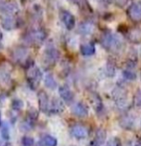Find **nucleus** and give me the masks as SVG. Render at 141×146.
Masks as SVG:
<instances>
[{
  "label": "nucleus",
  "instance_id": "1",
  "mask_svg": "<svg viewBox=\"0 0 141 146\" xmlns=\"http://www.w3.org/2000/svg\"><path fill=\"white\" fill-rule=\"evenodd\" d=\"M101 43L107 50H116L121 45L120 41L115 36H113L110 32H105L101 35Z\"/></svg>",
  "mask_w": 141,
  "mask_h": 146
},
{
  "label": "nucleus",
  "instance_id": "2",
  "mask_svg": "<svg viewBox=\"0 0 141 146\" xmlns=\"http://www.w3.org/2000/svg\"><path fill=\"white\" fill-rule=\"evenodd\" d=\"M46 36V32L43 29H33L26 33V35L24 36V40L29 44H37L45 41Z\"/></svg>",
  "mask_w": 141,
  "mask_h": 146
},
{
  "label": "nucleus",
  "instance_id": "3",
  "mask_svg": "<svg viewBox=\"0 0 141 146\" xmlns=\"http://www.w3.org/2000/svg\"><path fill=\"white\" fill-rule=\"evenodd\" d=\"M42 77H43L42 72H41V70L38 67H33L32 66V67L29 68L27 73V80L29 85L33 88H36L39 85L40 81L42 80Z\"/></svg>",
  "mask_w": 141,
  "mask_h": 146
},
{
  "label": "nucleus",
  "instance_id": "4",
  "mask_svg": "<svg viewBox=\"0 0 141 146\" xmlns=\"http://www.w3.org/2000/svg\"><path fill=\"white\" fill-rule=\"evenodd\" d=\"M127 14L133 22H135V23L141 22V1L132 3L128 8Z\"/></svg>",
  "mask_w": 141,
  "mask_h": 146
},
{
  "label": "nucleus",
  "instance_id": "5",
  "mask_svg": "<svg viewBox=\"0 0 141 146\" xmlns=\"http://www.w3.org/2000/svg\"><path fill=\"white\" fill-rule=\"evenodd\" d=\"M0 11L3 15H12L14 16L19 11L17 3L13 1H6L0 3Z\"/></svg>",
  "mask_w": 141,
  "mask_h": 146
},
{
  "label": "nucleus",
  "instance_id": "6",
  "mask_svg": "<svg viewBox=\"0 0 141 146\" xmlns=\"http://www.w3.org/2000/svg\"><path fill=\"white\" fill-rule=\"evenodd\" d=\"M60 19L62 20V22L65 24L67 29L71 30L73 28H75V19L71 12L67 11V10H65V9H62L60 11Z\"/></svg>",
  "mask_w": 141,
  "mask_h": 146
},
{
  "label": "nucleus",
  "instance_id": "7",
  "mask_svg": "<svg viewBox=\"0 0 141 146\" xmlns=\"http://www.w3.org/2000/svg\"><path fill=\"white\" fill-rule=\"evenodd\" d=\"M70 132H71V136H73L77 139H85V138H87V134H89L87 129L81 124L73 125L70 129Z\"/></svg>",
  "mask_w": 141,
  "mask_h": 146
},
{
  "label": "nucleus",
  "instance_id": "8",
  "mask_svg": "<svg viewBox=\"0 0 141 146\" xmlns=\"http://www.w3.org/2000/svg\"><path fill=\"white\" fill-rule=\"evenodd\" d=\"M38 100H39V108L43 112H49L50 111V104L51 102L49 100L48 94L45 92L41 90L38 94Z\"/></svg>",
  "mask_w": 141,
  "mask_h": 146
},
{
  "label": "nucleus",
  "instance_id": "9",
  "mask_svg": "<svg viewBox=\"0 0 141 146\" xmlns=\"http://www.w3.org/2000/svg\"><path fill=\"white\" fill-rule=\"evenodd\" d=\"M59 94H60L61 98H62L66 104H71L73 102V100H75L73 94L67 86H62V87L59 88Z\"/></svg>",
  "mask_w": 141,
  "mask_h": 146
},
{
  "label": "nucleus",
  "instance_id": "10",
  "mask_svg": "<svg viewBox=\"0 0 141 146\" xmlns=\"http://www.w3.org/2000/svg\"><path fill=\"white\" fill-rule=\"evenodd\" d=\"M0 22L5 30H12L17 27V21L12 15H3L0 19Z\"/></svg>",
  "mask_w": 141,
  "mask_h": 146
},
{
  "label": "nucleus",
  "instance_id": "11",
  "mask_svg": "<svg viewBox=\"0 0 141 146\" xmlns=\"http://www.w3.org/2000/svg\"><path fill=\"white\" fill-rule=\"evenodd\" d=\"M71 112L73 115L77 117H85L89 114V110L81 102H77L71 106Z\"/></svg>",
  "mask_w": 141,
  "mask_h": 146
},
{
  "label": "nucleus",
  "instance_id": "12",
  "mask_svg": "<svg viewBox=\"0 0 141 146\" xmlns=\"http://www.w3.org/2000/svg\"><path fill=\"white\" fill-rule=\"evenodd\" d=\"M44 58L46 60L47 63L49 64H54L56 63V61L59 58V53L54 47H48L47 50L44 53Z\"/></svg>",
  "mask_w": 141,
  "mask_h": 146
},
{
  "label": "nucleus",
  "instance_id": "13",
  "mask_svg": "<svg viewBox=\"0 0 141 146\" xmlns=\"http://www.w3.org/2000/svg\"><path fill=\"white\" fill-rule=\"evenodd\" d=\"M127 38L133 43H140L141 42V28L133 27L131 30H129L127 32Z\"/></svg>",
  "mask_w": 141,
  "mask_h": 146
},
{
  "label": "nucleus",
  "instance_id": "14",
  "mask_svg": "<svg viewBox=\"0 0 141 146\" xmlns=\"http://www.w3.org/2000/svg\"><path fill=\"white\" fill-rule=\"evenodd\" d=\"M28 57V51L25 48H16L12 53V58L16 62H22Z\"/></svg>",
  "mask_w": 141,
  "mask_h": 146
},
{
  "label": "nucleus",
  "instance_id": "15",
  "mask_svg": "<svg viewBox=\"0 0 141 146\" xmlns=\"http://www.w3.org/2000/svg\"><path fill=\"white\" fill-rule=\"evenodd\" d=\"M64 110V104L61 100H57V98H54V100L51 102L50 104V111L51 113H58V112H61Z\"/></svg>",
  "mask_w": 141,
  "mask_h": 146
},
{
  "label": "nucleus",
  "instance_id": "16",
  "mask_svg": "<svg viewBox=\"0 0 141 146\" xmlns=\"http://www.w3.org/2000/svg\"><path fill=\"white\" fill-rule=\"evenodd\" d=\"M95 52V47L93 44H91V43H87V44H85V45H81V55H83V56H91V55H93Z\"/></svg>",
  "mask_w": 141,
  "mask_h": 146
},
{
  "label": "nucleus",
  "instance_id": "17",
  "mask_svg": "<svg viewBox=\"0 0 141 146\" xmlns=\"http://www.w3.org/2000/svg\"><path fill=\"white\" fill-rule=\"evenodd\" d=\"M40 143H42L44 146H57L58 145V140L52 135H43L41 137Z\"/></svg>",
  "mask_w": 141,
  "mask_h": 146
},
{
  "label": "nucleus",
  "instance_id": "18",
  "mask_svg": "<svg viewBox=\"0 0 141 146\" xmlns=\"http://www.w3.org/2000/svg\"><path fill=\"white\" fill-rule=\"evenodd\" d=\"M105 137H106L105 131L103 130V129H97V133H95V140L93 141V143L97 146H101V144L105 143Z\"/></svg>",
  "mask_w": 141,
  "mask_h": 146
},
{
  "label": "nucleus",
  "instance_id": "19",
  "mask_svg": "<svg viewBox=\"0 0 141 146\" xmlns=\"http://www.w3.org/2000/svg\"><path fill=\"white\" fill-rule=\"evenodd\" d=\"M44 82H45V86L48 88H50V90H55V88H57V86H58L55 78L53 77L51 74H48V75L45 76Z\"/></svg>",
  "mask_w": 141,
  "mask_h": 146
},
{
  "label": "nucleus",
  "instance_id": "20",
  "mask_svg": "<svg viewBox=\"0 0 141 146\" xmlns=\"http://www.w3.org/2000/svg\"><path fill=\"white\" fill-rule=\"evenodd\" d=\"M33 126H34V120H32L31 118L28 117V118L24 119L21 122V124H20V129L23 131H29L33 128Z\"/></svg>",
  "mask_w": 141,
  "mask_h": 146
},
{
  "label": "nucleus",
  "instance_id": "21",
  "mask_svg": "<svg viewBox=\"0 0 141 146\" xmlns=\"http://www.w3.org/2000/svg\"><path fill=\"white\" fill-rule=\"evenodd\" d=\"M0 129H1V136H2V138H3V140L8 141L10 138V130H9V125H8V123L3 122L1 127H0Z\"/></svg>",
  "mask_w": 141,
  "mask_h": 146
},
{
  "label": "nucleus",
  "instance_id": "22",
  "mask_svg": "<svg viewBox=\"0 0 141 146\" xmlns=\"http://www.w3.org/2000/svg\"><path fill=\"white\" fill-rule=\"evenodd\" d=\"M93 30V26L89 23H83L79 26V32L81 34H91V32Z\"/></svg>",
  "mask_w": 141,
  "mask_h": 146
},
{
  "label": "nucleus",
  "instance_id": "23",
  "mask_svg": "<svg viewBox=\"0 0 141 146\" xmlns=\"http://www.w3.org/2000/svg\"><path fill=\"white\" fill-rule=\"evenodd\" d=\"M23 106H24V104H23V102H22L21 100H13V102H12V104H11V108H12V110H21L22 108H23Z\"/></svg>",
  "mask_w": 141,
  "mask_h": 146
},
{
  "label": "nucleus",
  "instance_id": "24",
  "mask_svg": "<svg viewBox=\"0 0 141 146\" xmlns=\"http://www.w3.org/2000/svg\"><path fill=\"white\" fill-rule=\"evenodd\" d=\"M21 143L22 146H33L34 143H35V140L31 136H23L21 139Z\"/></svg>",
  "mask_w": 141,
  "mask_h": 146
},
{
  "label": "nucleus",
  "instance_id": "25",
  "mask_svg": "<svg viewBox=\"0 0 141 146\" xmlns=\"http://www.w3.org/2000/svg\"><path fill=\"white\" fill-rule=\"evenodd\" d=\"M123 75L126 79H129V80H134L136 78V75L132 70H125L123 72Z\"/></svg>",
  "mask_w": 141,
  "mask_h": 146
},
{
  "label": "nucleus",
  "instance_id": "26",
  "mask_svg": "<svg viewBox=\"0 0 141 146\" xmlns=\"http://www.w3.org/2000/svg\"><path fill=\"white\" fill-rule=\"evenodd\" d=\"M106 146H121V142L118 138H111L108 140Z\"/></svg>",
  "mask_w": 141,
  "mask_h": 146
},
{
  "label": "nucleus",
  "instance_id": "27",
  "mask_svg": "<svg viewBox=\"0 0 141 146\" xmlns=\"http://www.w3.org/2000/svg\"><path fill=\"white\" fill-rule=\"evenodd\" d=\"M1 33H0V49H1L2 48V44H1Z\"/></svg>",
  "mask_w": 141,
  "mask_h": 146
},
{
  "label": "nucleus",
  "instance_id": "28",
  "mask_svg": "<svg viewBox=\"0 0 141 146\" xmlns=\"http://www.w3.org/2000/svg\"><path fill=\"white\" fill-rule=\"evenodd\" d=\"M2 119H1V113H0V127H1V125H2Z\"/></svg>",
  "mask_w": 141,
  "mask_h": 146
},
{
  "label": "nucleus",
  "instance_id": "29",
  "mask_svg": "<svg viewBox=\"0 0 141 146\" xmlns=\"http://www.w3.org/2000/svg\"><path fill=\"white\" fill-rule=\"evenodd\" d=\"M89 146H97V145H95V144H93V143H91V144L89 145Z\"/></svg>",
  "mask_w": 141,
  "mask_h": 146
},
{
  "label": "nucleus",
  "instance_id": "30",
  "mask_svg": "<svg viewBox=\"0 0 141 146\" xmlns=\"http://www.w3.org/2000/svg\"><path fill=\"white\" fill-rule=\"evenodd\" d=\"M37 146H44V145H43L42 143H41V144H39V145H37Z\"/></svg>",
  "mask_w": 141,
  "mask_h": 146
},
{
  "label": "nucleus",
  "instance_id": "31",
  "mask_svg": "<svg viewBox=\"0 0 141 146\" xmlns=\"http://www.w3.org/2000/svg\"><path fill=\"white\" fill-rule=\"evenodd\" d=\"M0 146H2V143H1V141H0Z\"/></svg>",
  "mask_w": 141,
  "mask_h": 146
}]
</instances>
